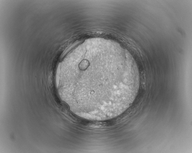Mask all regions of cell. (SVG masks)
<instances>
[{
    "mask_svg": "<svg viewBox=\"0 0 192 153\" xmlns=\"http://www.w3.org/2000/svg\"><path fill=\"white\" fill-rule=\"evenodd\" d=\"M81 64L83 109L93 113H119L130 106L139 85L138 70L132 61L115 56L102 67H92L87 59Z\"/></svg>",
    "mask_w": 192,
    "mask_h": 153,
    "instance_id": "1",
    "label": "cell"
}]
</instances>
